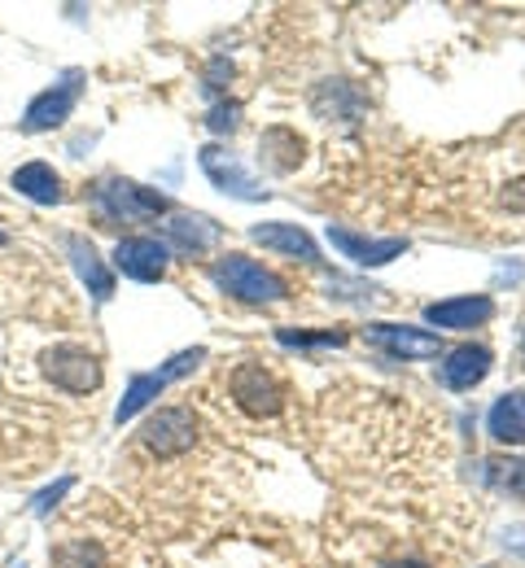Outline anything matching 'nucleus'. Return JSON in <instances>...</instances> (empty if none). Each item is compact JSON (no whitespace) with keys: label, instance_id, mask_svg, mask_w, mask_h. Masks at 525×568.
Here are the masks:
<instances>
[{"label":"nucleus","instance_id":"1","mask_svg":"<svg viewBox=\"0 0 525 568\" xmlns=\"http://www.w3.org/2000/svg\"><path fill=\"white\" fill-rule=\"evenodd\" d=\"M211 281L224 288L228 297L236 302H259V306H272V302H285L290 288L276 272H267L263 263L245 258V254H224L215 267H211Z\"/></svg>","mask_w":525,"mask_h":568},{"label":"nucleus","instance_id":"2","mask_svg":"<svg viewBox=\"0 0 525 568\" xmlns=\"http://www.w3.org/2000/svg\"><path fill=\"white\" fill-rule=\"evenodd\" d=\"M92 202L101 206V214L110 219V223H137V219H158V214L171 211V202L158 193V189H145V184H137V180H119V175H110V180H97L92 184Z\"/></svg>","mask_w":525,"mask_h":568},{"label":"nucleus","instance_id":"3","mask_svg":"<svg viewBox=\"0 0 525 568\" xmlns=\"http://www.w3.org/2000/svg\"><path fill=\"white\" fill-rule=\"evenodd\" d=\"M228 394H232V403H236L245 416H254V420H272V416L285 407V389H281V381H276L263 363H254V358H245V363L232 367V376H228Z\"/></svg>","mask_w":525,"mask_h":568},{"label":"nucleus","instance_id":"4","mask_svg":"<svg viewBox=\"0 0 525 568\" xmlns=\"http://www.w3.org/2000/svg\"><path fill=\"white\" fill-rule=\"evenodd\" d=\"M198 363H206V351L202 346H193V351H180V355H171L158 372H141L132 385H128V394H123V403H119V412H114V420L119 425H128V420H137L145 407H150L153 398L171 385V381H180V376H189Z\"/></svg>","mask_w":525,"mask_h":568},{"label":"nucleus","instance_id":"5","mask_svg":"<svg viewBox=\"0 0 525 568\" xmlns=\"http://www.w3.org/2000/svg\"><path fill=\"white\" fill-rule=\"evenodd\" d=\"M79 97H83V71H67L53 88H44V92L27 105V114H22V132H27V136H40V132L62 128V123L75 114Z\"/></svg>","mask_w":525,"mask_h":568},{"label":"nucleus","instance_id":"6","mask_svg":"<svg viewBox=\"0 0 525 568\" xmlns=\"http://www.w3.org/2000/svg\"><path fill=\"white\" fill-rule=\"evenodd\" d=\"M40 372L67 394H92V389H101V376H105L101 358L83 346H49L40 355Z\"/></svg>","mask_w":525,"mask_h":568},{"label":"nucleus","instance_id":"7","mask_svg":"<svg viewBox=\"0 0 525 568\" xmlns=\"http://www.w3.org/2000/svg\"><path fill=\"white\" fill-rule=\"evenodd\" d=\"M193 442H198V416L189 407H162L141 425V446L158 459H175L193 450Z\"/></svg>","mask_w":525,"mask_h":568},{"label":"nucleus","instance_id":"8","mask_svg":"<svg viewBox=\"0 0 525 568\" xmlns=\"http://www.w3.org/2000/svg\"><path fill=\"white\" fill-rule=\"evenodd\" d=\"M198 162H202V171H206V180L228 193V197H236V202H263L267 197V189L236 162V153H228L220 144H206L202 153H198Z\"/></svg>","mask_w":525,"mask_h":568},{"label":"nucleus","instance_id":"9","mask_svg":"<svg viewBox=\"0 0 525 568\" xmlns=\"http://www.w3.org/2000/svg\"><path fill=\"white\" fill-rule=\"evenodd\" d=\"M364 337H368V346L385 351L390 358H403V363L443 355V342L425 328H412V324H368Z\"/></svg>","mask_w":525,"mask_h":568},{"label":"nucleus","instance_id":"10","mask_svg":"<svg viewBox=\"0 0 525 568\" xmlns=\"http://www.w3.org/2000/svg\"><path fill=\"white\" fill-rule=\"evenodd\" d=\"M114 267H119L128 281L158 284L166 276V267H171V254H166V245L153 241V236H123L119 250H114Z\"/></svg>","mask_w":525,"mask_h":568},{"label":"nucleus","instance_id":"11","mask_svg":"<svg viewBox=\"0 0 525 568\" xmlns=\"http://www.w3.org/2000/svg\"><path fill=\"white\" fill-rule=\"evenodd\" d=\"M491 367H495V355H491L486 346L464 342V346L447 351L443 367H438V376H443V385H447L451 394H468V389H477V385L491 376Z\"/></svg>","mask_w":525,"mask_h":568},{"label":"nucleus","instance_id":"12","mask_svg":"<svg viewBox=\"0 0 525 568\" xmlns=\"http://www.w3.org/2000/svg\"><path fill=\"white\" fill-rule=\"evenodd\" d=\"M329 241H333L351 263H360V267H385V263H394L398 254H407V241H403V236L368 241V236H360V232H351V227H333V223H329Z\"/></svg>","mask_w":525,"mask_h":568},{"label":"nucleus","instance_id":"13","mask_svg":"<svg viewBox=\"0 0 525 568\" xmlns=\"http://www.w3.org/2000/svg\"><path fill=\"white\" fill-rule=\"evenodd\" d=\"M495 315V302L486 293H464V297H447V302H434L425 306V320L434 328H482L486 320Z\"/></svg>","mask_w":525,"mask_h":568},{"label":"nucleus","instance_id":"14","mask_svg":"<svg viewBox=\"0 0 525 568\" xmlns=\"http://www.w3.org/2000/svg\"><path fill=\"white\" fill-rule=\"evenodd\" d=\"M250 241L263 245V250H276L285 258H299V263H320V250H315L311 232H302L299 223H254Z\"/></svg>","mask_w":525,"mask_h":568},{"label":"nucleus","instance_id":"15","mask_svg":"<svg viewBox=\"0 0 525 568\" xmlns=\"http://www.w3.org/2000/svg\"><path fill=\"white\" fill-rule=\"evenodd\" d=\"M220 236H224V227L206 214H171L166 219V241L180 254H206V250L220 245Z\"/></svg>","mask_w":525,"mask_h":568},{"label":"nucleus","instance_id":"16","mask_svg":"<svg viewBox=\"0 0 525 568\" xmlns=\"http://www.w3.org/2000/svg\"><path fill=\"white\" fill-rule=\"evenodd\" d=\"M9 184H13L27 202H36V206H58V202L67 197V184H62V175H58L49 162H22V166L9 175Z\"/></svg>","mask_w":525,"mask_h":568},{"label":"nucleus","instance_id":"17","mask_svg":"<svg viewBox=\"0 0 525 568\" xmlns=\"http://www.w3.org/2000/svg\"><path fill=\"white\" fill-rule=\"evenodd\" d=\"M302 153H306V141H302L294 128H267V132L259 136V162H263L267 171H276V175L299 171Z\"/></svg>","mask_w":525,"mask_h":568},{"label":"nucleus","instance_id":"18","mask_svg":"<svg viewBox=\"0 0 525 568\" xmlns=\"http://www.w3.org/2000/svg\"><path fill=\"white\" fill-rule=\"evenodd\" d=\"M486 433L499 446H525V389H508L504 398H495L486 416Z\"/></svg>","mask_w":525,"mask_h":568},{"label":"nucleus","instance_id":"19","mask_svg":"<svg viewBox=\"0 0 525 568\" xmlns=\"http://www.w3.org/2000/svg\"><path fill=\"white\" fill-rule=\"evenodd\" d=\"M67 254H71V263H75L79 281L88 284V293L105 302V297L114 293V272L101 263V254L92 250V241H83V236H71V241H67Z\"/></svg>","mask_w":525,"mask_h":568},{"label":"nucleus","instance_id":"20","mask_svg":"<svg viewBox=\"0 0 525 568\" xmlns=\"http://www.w3.org/2000/svg\"><path fill=\"white\" fill-rule=\"evenodd\" d=\"M49 565L53 568H110V556H105V547L92 542V538H67V542L53 547Z\"/></svg>","mask_w":525,"mask_h":568},{"label":"nucleus","instance_id":"21","mask_svg":"<svg viewBox=\"0 0 525 568\" xmlns=\"http://www.w3.org/2000/svg\"><path fill=\"white\" fill-rule=\"evenodd\" d=\"M276 342L281 346H346L351 333H342V328H320V333H311V328H276Z\"/></svg>","mask_w":525,"mask_h":568},{"label":"nucleus","instance_id":"22","mask_svg":"<svg viewBox=\"0 0 525 568\" xmlns=\"http://www.w3.org/2000/svg\"><path fill=\"white\" fill-rule=\"evenodd\" d=\"M491 468V481L508 495L525 498V459H513V464H486Z\"/></svg>","mask_w":525,"mask_h":568},{"label":"nucleus","instance_id":"23","mask_svg":"<svg viewBox=\"0 0 525 568\" xmlns=\"http://www.w3.org/2000/svg\"><path fill=\"white\" fill-rule=\"evenodd\" d=\"M71 486H75V481H71V477H62L58 486H49V490H40V495L31 498V511H36V516H49V511H53V507H58L62 498L71 495Z\"/></svg>","mask_w":525,"mask_h":568},{"label":"nucleus","instance_id":"24","mask_svg":"<svg viewBox=\"0 0 525 568\" xmlns=\"http://www.w3.org/2000/svg\"><path fill=\"white\" fill-rule=\"evenodd\" d=\"M236 123H241V105H236V101H220V105L206 114V128H211V132H232Z\"/></svg>","mask_w":525,"mask_h":568},{"label":"nucleus","instance_id":"25","mask_svg":"<svg viewBox=\"0 0 525 568\" xmlns=\"http://www.w3.org/2000/svg\"><path fill=\"white\" fill-rule=\"evenodd\" d=\"M228 79H232V62H228V58H215V62L206 67V83H202V88L215 97V92H224L228 88Z\"/></svg>","mask_w":525,"mask_h":568},{"label":"nucleus","instance_id":"26","mask_svg":"<svg viewBox=\"0 0 525 568\" xmlns=\"http://www.w3.org/2000/svg\"><path fill=\"white\" fill-rule=\"evenodd\" d=\"M385 568H430L425 560H394V565H385Z\"/></svg>","mask_w":525,"mask_h":568},{"label":"nucleus","instance_id":"27","mask_svg":"<svg viewBox=\"0 0 525 568\" xmlns=\"http://www.w3.org/2000/svg\"><path fill=\"white\" fill-rule=\"evenodd\" d=\"M0 241H4V236H0Z\"/></svg>","mask_w":525,"mask_h":568},{"label":"nucleus","instance_id":"28","mask_svg":"<svg viewBox=\"0 0 525 568\" xmlns=\"http://www.w3.org/2000/svg\"><path fill=\"white\" fill-rule=\"evenodd\" d=\"M522 346H525V342H522Z\"/></svg>","mask_w":525,"mask_h":568}]
</instances>
